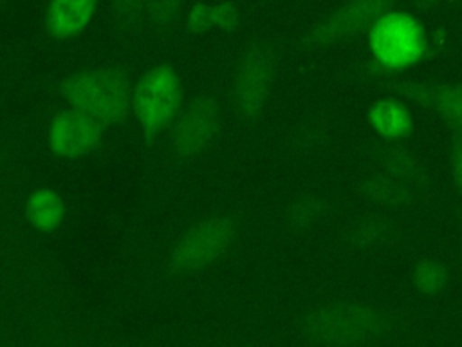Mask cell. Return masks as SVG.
<instances>
[{"mask_svg": "<svg viewBox=\"0 0 462 347\" xmlns=\"http://www.w3.org/2000/svg\"><path fill=\"white\" fill-rule=\"evenodd\" d=\"M60 89L70 107L94 116L103 125L123 121L132 110L134 87L119 69L97 67L74 72Z\"/></svg>", "mask_w": 462, "mask_h": 347, "instance_id": "6da1fadb", "label": "cell"}, {"mask_svg": "<svg viewBox=\"0 0 462 347\" xmlns=\"http://www.w3.org/2000/svg\"><path fill=\"white\" fill-rule=\"evenodd\" d=\"M388 329V320L377 309L357 304H336L310 313L303 334L325 345H354L377 338Z\"/></svg>", "mask_w": 462, "mask_h": 347, "instance_id": "7a4b0ae2", "label": "cell"}, {"mask_svg": "<svg viewBox=\"0 0 462 347\" xmlns=\"http://www.w3.org/2000/svg\"><path fill=\"white\" fill-rule=\"evenodd\" d=\"M180 108L182 85L171 65L152 67L134 85L132 110L148 139H153L170 127Z\"/></svg>", "mask_w": 462, "mask_h": 347, "instance_id": "3957f363", "label": "cell"}, {"mask_svg": "<svg viewBox=\"0 0 462 347\" xmlns=\"http://www.w3.org/2000/svg\"><path fill=\"white\" fill-rule=\"evenodd\" d=\"M368 47L379 65L404 69L424 56L428 42L422 23L413 14L390 9L368 29Z\"/></svg>", "mask_w": 462, "mask_h": 347, "instance_id": "277c9868", "label": "cell"}, {"mask_svg": "<svg viewBox=\"0 0 462 347\" xmlns=\"http://www.w3.org/2000/svg\"><path fill=\"white\" fill-rule=\"evenodd\" d=\"M235 222L215 215L189 228L173 246L170 264L179 273H191L217 262L231 246Z\"/></svg>", "mask_w": 462, "mask_h": 347, "instance_id": "5b68a950", "label": "cell"}, {"mask_svg": "<svg viewBox=\"0 0 462 347\" xmlns=\"http://www.w3.org/2000/svg\"><path fill=\"white\" fill-rule=\"evenodd\" d=\"M397 0H348L337 7L332 14L314 25L301 40L305 47H323L343 38L356 36L386 11H390Z\"/></svg>", "mask_w": 462, "mask_h": 347, "instance_id": "8992f818", "label": "cell"}, {"mask_svg": "<svg viewBox=\"0 0 462 347\" xmlns=\"http://www.w3.org/2000/svg\"><path fill=\"white\" fill-rule=\"evenodd\" d=\"M170 127L173 152L179 157H193L213 141L218 128V107L211 98L199 96L180 108Z\"/></svg>", "mask_w": 462, "mask_h": 347, "instance_id": "52a82bcc", "label": "cell"}, {"mask_svg": "<svg viewBox=\"0 0 462 347\" xmlns=\"http://www.w3.org/2000/svg\"><path fill=\"white\" fill-rule=\"evenodd\" d=\"M49 146L61 157H83L94 152L103 139V123L79 108L60 110L49 125Z\"/></svg>", "mask_w": 462, "mask_h": 347, "instance_id": "ba28073f", "label": "cell"}, {"mask_svg": "<svg viewBox=\"0 0 462 347\" xmlns=\"http://www.w3.org/2000/svg\"><path fill=\"white\" fill-rule=\"evenodd\" d=\"M273 58L262 47H251L238 63L235 101L245 116H254L265 103L273 83Z\"/></svg>", "mask_w": 462, "mask_h": 347, "instance_id": "9c48e42d", "label": "cell"}, {"mask_svg": "<svg viewBox=\"0 0 462 347\" xmlns=\"http://www.w3.org/2000/svg\"><path fill=\"white\" fill-rule=\"evenodd\" d=\"M393 90L420 105H430L462 130V85L393 83Z\"/></svg>", "mask_w": 462, "mask_h": 347, "instance_id": "30bf717a", "label": "cell"}, {"mask_svg": "<svg viewBox=\"0 0 462 347\" xmlns=\"http://www.w3.org/2000/svg\"><path fill=\"white\" fill-rule=\"evenodd\" d=\"M96 9L97 0H51L45 9V29L60 40L74 38L92 22Z\"/></svg>", "mask_w": 462, "mask_h": 347, "instance_id": "8fae6325", "label": "cell"}, {"mask_svg": "<svg viewBox=\"0 0 462 347\" xmlns=\"http://www.w3.org/2000/svg\"><path fill=\"white\" fill-rule=\"evenodd\" d=\"M25 217L32 230L51 233L65 217V202L52 188H38L27 197Z\"/></svg>", "mask_w": 462, "mask_h": 347, "instance_id": "7c38bea8", "label": "cell"}, {"mask_svg": "<svg viewBox=\"0 0 462 347\" xmlns=\"http://www.w3.org/2000/svg\"><path fill=\"white\" fill-rule=\"evenodd\" d=\"M240 22V13L236 5L229 0L218 4H195L186 18V27L193 34L206 33L211 27H218L224 33H233Z\"/></svg>", "mask_w": 462, "mask_h": 347, "instance_id": "4fadbf2b", "label": "cell"}, {"mask_svg": "<svg viewBox=\"0 0 462 347\" xmlns=\"http://www.w3.org/2000/svg\"><path fill=\"white\" fill-rule=\"evenodd\" d=\"M370 125L384 139H399L410 132L411 119L408 110L393 99L377 101L368 112Z\"/></svg>", "mask_w": 462, "mask_h": 347, "instance_id": "5bb4252c", "label": "cell"}, {"mask_svg": "<svg viewBox=\"0 0 462 347\" xmlns=\"http://www.w3.org/2000/svg\"><path fill=\"white\" fill-rule=\"evenodd\" d=\"M365 192L370 199L381 204H404L411 199L410 188L402 181L388 174H379L370 177L365 183Z\"/></svg>", "mask_w": 462, "mask_h": 347, "instance_id": "9a60e30c", "label": "cell"}, {"mask_svg": "<svg viewBox=\"0 0 462 347\" xmlns=\"http://www.w3.org/2000/svg\"><path fill=\"white\" fill-rule=\"evenodd\" d=\"M384 172L402 183H420L424 174L419 161L402 148H388L381 154Z\"/></svg>", "mask_w": 462, "mask_h": 347, "instance_id": "2e32d148", "label": "cell"}, {"mask_svg": "<svg viewBox=\"0 0 462 347\" xmlns=\"http://www.w3.org/2000/svg\"><path fill=\"white\" fill-rule=\"evenodd\" d=\"M448 280V271L444 266L433 260L420 262L413 271V282L422 293H439Z\"/></svg>", "mask_w": 462, "mask_h": 347, "instance_id": "e0dca14e", "label": "cell"}, {"mask_svg": "<svg viewBox=\"0 0 462 347\" xmlns=\"http://www.w3.org/2000/svg\"><path fill=\"white\" fill-rule=\"evenodd\" d=\"M112 2H114V11L117 20L126 27H134L148 13L150 0H112Z\"/></svg>", "mask_w": 462, "mask_h": 347, "instance_id": "ac0fdd59", "label": "cell"}, {"mask_svg": "<svg viewBox=\"0 0 462 347\" xmlns=\"http://www.w3.org/2000/svg\"><path fill=\"white\" fill-rule=\"evenodd\" d=\"M182 0H150L148 14L157 25H168L179 14Z\"/></svg>", "mask_w": 462, "mask_h": 347, "instance_id": "d6986e66", "label": "cell"}, {"mask_svg": "<svg viewBox=\"0 0 462 347\" xmlns=\"http://www.w3.org/2000/svg\"><path fill=\"white\" fill-rule=\"evenodd\" d=\"M318 213H319V201L310 199V197H303V199H300L292 204L291 220L298 226H305L310 220H314Z\"/></svg>", "mask_w": 462, "mask_h": 347, "instance_id": "ffe728a7", "label": "cell"}, {"mask_svg": "<svg viewBox=\"0 0 462 347\" xmlns=\"http://www.w3.org/2000/svg\"><path fill=\"white\" fill-rule=\"evenodd\" d=\"M384 233V228L377 222H363L354 230V240L361 246H368L372 242H377L381 235Z\"/></svg>", "mask_w": 462, "mask_h": 347, "instance_id": "44dd1931", "label": "cell"}, {"mask_svg": "<svg viewBox=\"0 0 462 347\" xmlns=\"http://www.w3.org/2000/svg\"><path fill=\"white\" fill-rule=\"evenodd\" d=\"M451 170H453L455 184H457L458 192L462 193V136H458V137L455 139V145H453V152H451Z\"/></svg>", "mask_w": 462, "mask_h": 347, "instance_id": "7402d4cb", "label": "cell"}, {"mask_svg": "<svg viewBox=\"0 0 462 347\" xmlns=\"http://www.w3.org/2000/svg\"><path fill=\"white\" fill-rule=\"evenodd\" d=\"M444 2H453V0H417V7H420V9H428V7H433V5L444 4Z\"/></svg>", "mask_w": 462, "mask_h": 347, "instance_id": "603a6c76", "label": "cell"}, {"mask_svg": "<svg viewBox=\"0 0 462 347\" xmlns=\"http://www.w3.org/2000/svg\"><path fill=\"white\" fill-rule=\"evenodd\" d=\"M0 4H2V0H0Z\"/></svg>", "mask_w": 462, "mask_h": 347, "instance_id": "cb8c5ba5", "label": "cell"}]
</instances>
